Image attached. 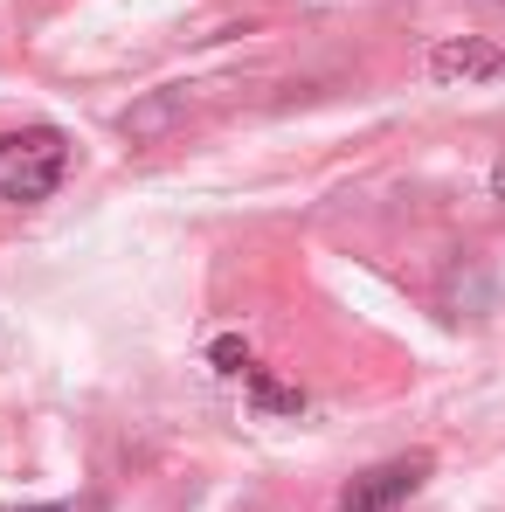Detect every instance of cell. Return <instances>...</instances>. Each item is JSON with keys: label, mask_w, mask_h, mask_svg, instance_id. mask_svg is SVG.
I'll list each match as a JSON object with an SVG mask.
<instances>
[{"label": "cell", "mask_w": 505, "mask_h": 512, "mask_svg": "<svg viewBox=\"0 0 505 512\" xmlns=\"http://www.w3.org/2000/svg\"><path fill=\"white\" fill-rule=\"evenodd\" d=\"M70 173V139L56 125H21L0 139V201H49Z\"/></svg>", "instance_id": "cell-1"}, {"label": "cell", "mask_w": 505, "mask_h": 512, "mask_svg": "<svg viewBox=\"0 0 505 512\" xmlns=\"http://www.w3.org/2000/svg\"><path fill=\"white\" fill-rule=\"evenodd\" d=\"M422 478H429V457H388V464H374V471H360L346 492H339V506L333 512H395V506H409L422 492Z\"/></svg>", "instance_id": "cell-2"}, {"label": "cell", "mask_w": 505, "mask_h": 512, "mask_svg": "<svg viewBox=\"0 0 505 512\" xmlns=\"http://www.w3.org/2000/svg\"><path fill=\"white\" fill-rule=\"evenodd\" d=\"M505 56L492 49V42H478V35H464V42H436L429 49V77H443V84H471V77H499Z\"/></svg>", "instance_id": "cell-3"}, {"label": "cell", "mask_w": 505, "mask_h": 512, "mask_svg": "<svg viewBox=\"0 0 505 512\" xmlns=\"http://www.w3.org/2000/svg\"><path fill=\"white\" fill-rule=\"evenodd\" d=\"M173 118H180V97H173V90H160V97H146L139 111H125L118 125H125V139H132V146H146V139H160V132H167Z\"/></svg>", "instance_id": "cell-4"}, {"label": "cell", "mask_w": 505, "mask_h": 512, "mask_svg": "<svg viewBox=\"0 0 505 512\" xmlns=\"http://www.w3.org/2000/svg\"><path fill=\"white\" fill-rule=\"evenodd\" d=\"M243 381H250V395L263 402V409H284V416H298V409H305V395H298V388H284V381H270L263 367H250Z\"/></svg>", "instance_id": "cell-5"}, {"label": "cell", "mask_w": 505, "mask_h": 512, "mask_svg": "<svg viewBox=\"0 0 505 512\" xmlns=\"http://www.w3.org/2000/svg\"><path fill=\"white\" fill-rule=\"evenodd\" d=\"M256 360H250V346L243 340H215V374H250Z\"/></svg>", "instance_id": "cell-6"}, {"label": "cell", "mask_w": 505, "mask_h": 512, "mask_svg": "<svg viewBox=\"0 0 505 512\" xmlns=\"http://www.w3.org/2000/svg\"><path fill=\"white\" fill-rule=\"evenodd\" d=\"M492 187H499V201H505V160H499V167H492Z\"/></svg>", "instance_id": "cell-7"}, {"label": "cell", "mask_w": 505, "mask_h": 512, "mask_svg": "<svg viewBox=\"0 0 505 512\" xmlns=\"http://www.w3.org/2000/svg\"><path fill=\"white\" fill-rule=\"evenodd\" d=\"M0 512H63V506H0Z\"/></svg>", "instance_id": "cell-8"}]
</instances>
